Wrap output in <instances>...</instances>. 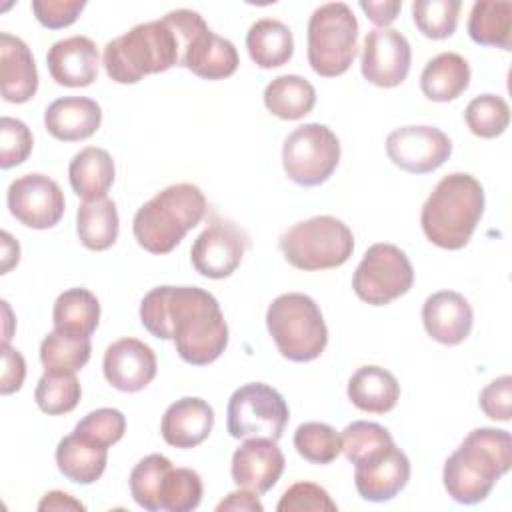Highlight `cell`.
<instances>
[{"instance_id": "1", "label": "cell", "mask_w": 512, "mask_h": 512, "mask_svg": "<svg viewBox=\"0 0 512 512\" xmlns=\"http://www.w3.org/2000/svg\"><path fill=\"white\" fill-rule=\"evenodd\" d=\"M142 326L160 340H174L178 356L194 366L220 358L228 324L218 300L198 286H158L140 302Z\"/></svg>"}, {"instance_id": "2", "label": "cell", "mask_w": 512, "mask_h": 512, "mask_svg": "<svg viewBox=\"0 0 512 512\" xmlns=\"http://www.w3.org/2000/svg\"><path fill=\"white\" fill-rule=\"evenodd\" d=\"M202 24L204 18L188 8L136 24L104 46L102 62L108 78L118 84H136L148 74L182 66L188 40Z\"/></svg>"}, {"instance_id": "3", "label": "cell", "mask_w": 512, "mask_h": 512, "mask_svg": "<svg viewBox=\"0 0 512 512\" xmlns=\"http://www.w3.org/2000/svg\"><path fill=\"white\" fill-rule=\"evenodd\" d=\"M512 466V436L498 428H474L444 462V488L460 504H478Z\"/></svg>"}, {"instance_id": "4", "label": "cell", "mask_w": 512, "mask_h": 512, "mask_svg": "<svg viewBox=\"0 0 512 512\" xmlns=\"http://www.w3.org/2000/svg\"><path fill=\"white\" fill-rule=\"evenodd\" d=\"M484 214V188L464 172L444 176L426 198L420 224L426 238L444 248L460 250L472 238Z\"/></svg>"}, {"instance_id": "5", "label": "cell", "mask_w": 512, "mask_h": 512, "mask_svg": "<svg viewBox=\"0 0 512 512\" xmlns=\"http://www.w3.org/2000/svg\"><path fill=\"white\" fill-rule=\"evenodd\" d=\"M206 210L208 202L198 186L188 182L166 186L134 214V238L152 254H168L200 224Z\"/></svg>"}, {"instance_id": "6", "label": "cell", "mask_w": 512, "mask_h": 512, "mask_svg": "<svg viewBox=\"0 0 512 512\" xmlns=\"http://www.w3.org/2000/svg\"><path fill=\"white\" fill-rule=\"evenodd\" d=\"M266 326L278 352L292 362L316 360L328 344L320 306L300 292L274 298L266 310Z\"/></svg>"}, {"instance_id": "7", "label": "cell", "mask_w": 512, "mask_h": 512, "mask_svg": "<svg viewBox=\"0 0 512 512\" xmlns=\"http://www.w3.org/2000/svg\"><path fill=\"white\" fill-rule=\"evenodd\" d=\"M358 20L344 2L318 6L308 20V64L324 78L344 74L356 58Z\"/></svg>"}, {"instance_id": "8", "label": "cell", "mask_w": 512, "mask_h": 512, "mask_svg": "<svg viewBox=\"0 0 512 512\" xmlns=\"http://www.w3.org/2000/svg\"><path fill=\"white\" fill-rule=\"evenodd\" d=\"M280 250L298 270L338 268L354 252L352 230L334 216H314L280 236Z\"/></svg>"}, {"instance_id": "9", "label": "cell", "mask_w": 512, "mask_h": 512, "mask_svg": "<svg viewBox=\"0 0 512 512\" xmlns=\"http://www.w3.org/2000/svg\"><path fill=\"white\" fill-rule=\"evenodd\" d=\"M340 162L338 136L324 124H302L294 128L282 146L286 176L304 188L326 182Z\"/></svg>"}, {"instance_id": "10", "label": "cell", "mask_w": 512, "mask_h": 512, "mask_svg": "<svg viewBox=\"0 0 512 512\" xmlns=\"http://www.w3.org/2000/svg\"><path fill=\"white\" fill-rule=\"evenodd\" d=\"M290 412L282 394L262 382H250L232 392L226 408V428L232 438L278 440Z\"/></svg>"}, {"instance_id": "11", "label": "cell", "mask_w": 512, "mask_h": 512, "mask_svg": "<svg viewBox=\"0 0 512 512\" xmlns=\"http://www.w3.org/2000/svg\"><path fill=\"white\" fill-rule=\"evenodd\" d=\"M414 282V268L404 250L394 244H372L352 276L356 296L372 306H384L404 296Z\"/></svg>"}, {"instance_id": "12", "label": "cell", "mask_w": 512, "mask_h": 512, "mask_svg": "<svg viewBox=\"0 0 512 512\" xmlns=\"http://www.w3.org/2000/svg\"><path fill=\"white\" fill-rule=\"evenodd\" d=\"M10 214L24 226L46 230L60 222L66 200L56 180L46 174L32 172L10 182L6 192Z\"/></svg>"}, {"instance_id": "13", "label": "cell", "mask_w": 512, "mask_h": 512, "mask_svg": "<svg viewBox=\"0 0 512 512\" xmlns=\"http://www.w3.org/2000/svg\"><path fill=\"white\" fill-rule=\"evenodd\" d=\"M250 246L248 234L230 220L216 218L206 226L190 248V260L198 274L220 280L228 278L242 262Z\"/></svg>"}, {"instance_id": "14", "label": "cell", "mask_w": 512, "mask_h": 512, "mask_svg": "<svg viewBox=\"0 0 512 512\" xmlns=\"http://www.w3.org/2000/svg\"><path fill=\"white\" fill-rule=\"evenodd\" d=\"M386 154L410 174H428L450 158L452 142L436 126H402L388 134Z\"/></svg>"}, {"instance_id": "15", "label": "cell", "mask_w": 512, "mask_h": 512, "mask_svg": "<svg viewBox=\"0 0 512 512\" xmlns=\"http://www.w3.org/2000/svg\"><path fill=\"white\" fill-rule=\"evenodd\" d=\"M412 50L408 38L396 28H372L362 46V76L380 88L402 84L410 72Z\"/></svg>"}, {"instance_id": "16", "label": "cell", "mask_w": 512, "mask_h": 512, "mask_svg": "<svg viewBox=\"0 0 512 512\" xmlns=\"http://www.w3.org/2000/svg\"><path fill=\"white\" fill-rule=\"evenodd\" d=\"M284 454L272 438H246V442L234 450L230 474L238 488L266 494L276 486L284 472Z\"/></svg>"}, {"instance_id": "17", "label": "cell", "mask_w": 512, "mask_h": 512, "mask_svg": "<svg viewBox=\"0 0 512 512\" xmlns=\"http://www.w3.org/2000/svg\"><path fill=\"white\" fill-rule=\"evenodd\" d=\"M410 480V460L396 446H388L378 454L354 464V484L358 494L370 502H388Z\"/></svg>"}, {"instance_id": "18", "label": "cell", "mask_w": 512, "mask_h": 512, "mask_svg": "<svg viewBox=\"0 0 512 512\" xmlns=\"http://www.w3.org/2000/svg\"><path fill=\"white\" fill-rule=\"evenodd\" d=\"M156 354L138 338H120L104 352L102 370L110 386L120 392H140L156 376Z\"/></svg>"}, {"instance_id": "19", "label": "cell", "mask_w": 512, "mask_h": 512, "mask_svg": "<svg viewBox=\"0 0 512 512\" xmlns=\"http://www.w3.org/2000/svg\"><path fill=\"white\" fill-rule=\"evenodd\" d=\"M422 322L428 336H432L436 342L456 346L468 338L474 312L460 292L440 290L424 300Z\"/></svg>"}, {"instance_id": "20", "label": "cell", "mask_w": 512, "mask_h": 512, "mask_svg": "<svg viewBox=\"0 0 512 512\" xmlns=\"http://www.w3.org/2000/svg\"><path fill=\"white\" fill-rule=\"evenodd\" d=\"M46 64L56 84L84 88L98 76V48L88 36H68L50 46Z\"/></svg>"}, {"instance_id": "21", "label": "cell", "mask_w": 512, "mask_h": 512, "mask_svg": "<svg viewBox=\"0 0 512 512\" xmlns=\"http://www.w3.org/2000/svg\"><path fill=\"white\" fill-rule=\"evenodd\" d=\"M214 426L212 406L196 396H184L172 402L160 422L166 444L174 448H194L202 444Z\"/></svg>"}, {"instance_id": "22", "label": "cell", "mask_w": 512, "mask_h": 512, "mask_svg": "<svg viewBox=\"0 0 512 512\" xmlns=\"http://www.w3.org/2000/svg\"><path fill=\"white\" fill-rule=\"evenodd\" d=\"M236 46L218 34H214L204 22L188 40L182 66L206 80H222L238 68Z\"/></svg>"}, {"instance_id": "23", "label": "cell", "mask_w": 512, "mask_h": 512, "mask_svg": "<svg viewBox=\"0 0 512 512\" xmlns=\"http://www.w3.org/2000/svg\"><path fill=\"white\" fill-rule=\"evenodd\" d=\"M2 98L12 104L28 102L38 90V70L24 40L8 32L0 34Z\"/></svg>"}, {"instance_id": "24", "label": "cell", "mask_w": 512, "mask_h": 512, "mask_svg": "<svg viewBox=\"0 0 512 512\" xmlns=\"http://www.w3.org/2000/svg\"><path fill=\"white\" fill-rule=\"evenodd\" d=\"M102 122V108L86 96H64L54 100L44 112L48 134L62 142H78L90 138Z\"/></svg>"}, {"instance_id": "25", "label": "cell", "mask_w": 512, "mask_h": 512, "mask_svg": "<svg viewBox=\"0 0 512 512\" xmlns=\"http://www.w3.org/2000/svg\"><path fill=\"white\" fill-rule=\"evenodd\" d=\"M108 462V448L78 434L64 436L56 446V464L64 478L76 484L96 482Z\"/></svg>"}, {"instance_id": "26", "label": "cell", "mask_w": 512, "mask_h": 512, "mask_svg": "<svg viewBox=\"0 0 512 512\" xmlns=\"http://www.w3.org/2000/svg\"><path fill=\"white\" fill-rule=\"evenodd\" d=\"M346 392L356 408L372 414H386L400 398V384L386 368L362 366L350 376Z\"/></svg>"}, {"instance_id": "27", "label": "cell", "mask_w": 512, "mask_h": 512, "mask_svg": "<svg viewBox=\"0 0 512 512\" xmlns=\"http://www.w3.org/2000/svg\"><path fill=\"white\" fill-rule=\"evenodd\" d=\"M114 160L104 148L86 146L74 154L68 166L70 186L84 200L106 198L114 182Z\"/></svg>"}, {"instance_id": "28", "label": "cell", "mask_w": 512, "mask_h": 512, "mask_svg": "<svg viewBox=\"0 0 512 512\" xmlns=\"http://www.w3.org/2000/svg\"><path fill=\"white\" fill-rule=\"evenodd\" d=\"M470 84V66L456 52H442L426 62L420 74V88L432 102L456 100Z\"/></svg>"}, {"instance_id": "29", "label": "cell", "mask_w": 512, "mask_h": 512, "mask_svg": "<svg viewBox=\"0 0 512 512\" xmlns=\"http://www.w3.org/2000/svg\"><path fill=\"white\" fill-rule=\"evenodd\" d=\"M246 48L260 68L284 66L294 54L292 30L276 18H260L246 34Z\"/></svg>"}, {"instance_id": "30", "label": "cell", "mask_w": 512, "mask_h": 512, "mask_svg": "<svg viewBox=\"0 0 512 512\" xmlns=\"http://www.w3.org/2000/svg\"><path fill=\"white\" fill-rule=\"evenodd\" d=\"M314 104V86L298 74L278 76L264 88V106L282 120H300L312 112Z\"/></svg>"}, {"instance_id": "31", "label": "cell", "mask_w": 512, "mask_h": 512, "mask_svg": "<svg viewBox=\"0 0 512 512\" xmlns=\"http://www.w3.org/2000/svg\"><path fill=\"white\" fill-rule=\"evenodd\" d=\"M118 210L114 200H84L76 214V232L88 250H108L118 238Z\"/></svg>"}, {"instance_id": "32", "label": "cell", "mask_w": 512, "mask_h": 512, "mask_svg": "<svg viewBox=\"0 0 512 512\" xmlns=\"http://www.w3.org/2000/svg\"><path fill=\"white\" fill-rule=\"evenodd\" d=\"M468 34L476 44L510 50L512 46V2H474L468 18Z\"/></svg>"}, {"instance_id": "33", "label": "cell", "mask_w": 512, "mask_h": 512, "mask_svg": "<svg viewBox=\"0 0 512 512\" xmlns=\"http://www.w3.org/2000/svg\"><path fill=\"white\" fill-rule=\"evenodd\" d=\"M100 320V302L88 288H70L64 290L52 310L54 328L76 334L90 336Z\"/></svg>"}, {"instance_id": "34", "label": "cell", "mask_w": 512, "mask_h": 512, "mask_svg": "<svg viewBox=\"0 0 512 512\" xmlns=\"http://www.w3.org/2000/svg\"><path fill=\"white\" fill-rule=\"evenodd\" d=\"M90 336H76L54 328L40 344V360L52 372H78L90 360Z\"/></svg>"}, {"instance_id": "35", "label": "cell", "mask_w": 512, "mask_h": 512, "mask_svg": "<svg viewBox=\"0 0 512 512\" xmlns=\"http://www.w3.org/2000/svg\"><path fill=\"white\" fill-rule=\"evenodd\" d=\"M82 396L80 382L74 372L46 370L36 384L34 400L38 408L50 416L72 412Z\"/></svg>"}, {"instance_id": "36", "label": "cell", "mask_w": 512, "mask_h": 512, "mask_svg": "<svg viewBox=\"0 0 512 512\" xmlns=\"http://www.w3.org/2000/svg\"><path fill=\"white\" fill-rule=\"evenodd\" d=\"M172 462L162 454H148L130 472V494L134 502L150 512L160 508V486Z\"/></svg>"}, {"instance_id": "37", "label": "cell", "mask_w": 512, "mask_h": 512, "mask_svg": "<svg viewBox=\"0 0 512 512\" xmlns=\"http://www.w3.org/2000/svg\"><path fill=\"white\" fill-rule=\"evenodd\" d=\"M294 448L312 464H330L342 452V438L330 424L304 422L294 432Z\"/></svg>"}, {"instance_id": "38", "label": "cell", "mask_w": 512, "mask_h": 512, "mask_svg": "<svg viewBox=\"0 0 512 512\" xmlns=\"http://www.w3.org/2000/svg\"><path fill=\"white\" fill-rule=\"evenodd\" d=\"M202 478L192 468H170L160 486V508L168 512H190L202 500Z\"/></svg>"}, {"instance_id": "39", "label": "cell", "mask_w": 512, "mask_h": 512, "mask_svg": "<svg viewBox=\"0 0 512 512\" xmlns=\"http://www.w3.org/2000/svg\"><path fill=\"white\" fill-rule=\"evenodd\" d=\"M464 120L474 136L496 138L508 128L510 108L506 100L496 94H480L468 102Z\"/></svg>"}, {"instance_id": "40", "label": "cell", "mask_w": 512, "mask_h": 512, "mask_svg": "<svg viewBox=\"0 0 512 512\" xmlns=\"http://www.w3.org/2000/svg\"><path fill=\"white\" fill-rule=\"evenodd\" d=\"M460 8V0H414L412 18L426 38L442 40L456 32Z\"/></svg>"}, {"instance_id": "41", "label": "cell", "mask_w": 512, "mask_h": 512, "mask_svg": "<svg viewBox=\"0 0 512 512\" xmlns=\"http://www.w3.org/2000/svg\"><path fill=\"white\" fill-rule=\"evenodd\" d=\"M340 438H342V452L352 464H358L394 444L392 434L384 426L368 420H356L348 424L342 430Z\"/></svg>"}, {"instance_id": "42", "label": "cell", "mask_w": 512, "mask_h": 512, "mask_svg": "<svg viewBox=\"0 0 512 512\" xmlns=\"http://www.w3.org/2000/svg\"><path fill=\"white\" fill-rule=\"evenodd\" d=\"M74 434L88 438L100 446H112L122 440L126 432V418L116 408H98L88 412L72 430Z\"/></svg>"}, {"instance_id": "43", "label": "cell", "mask_w": 512, "mask_h": 512, "mask_svg": "<svg viewBox=\"0 0 512 512\" xmlns=\"http://www.w3.org/2000/svg\"><path fill=\"white\" fill-rule=\"evenodd\" d=\"M32 144H34L32 132L22 120L2 116V120H0V166L4 170L22 164L28 158V154L32 152Z\"/></svg>"}, {"instance_id": "44", "label": "cell", "mask_w": 512, "mask_h": 512, "mask_svg": "<svg viewBox=\"0 0 512 512\" xmlns=\"http://www.w3.org/2000/svg\"><path fill=\"white\" fill-rule=\"evenodd\" d=\"M278 512H336L338 506L330 494L314 482L292 484L276 504Z\"/></svg>"}, {"instance_id": "45", "label": "cell", "mask_w": 512, "mask_h": 512, "mask_svg": "<svg viewBox=\"0 0 512 512\" xmlns=\"http://www.w3.org/2000/svg\"><path fill=\"white\" fill-rule=\"evenodd\" d=\"M84 8H86L84 0H34L32 2V12L36 20L50 30H58L74 24Z\"/></svg>"}, {"instance_id": "46", "label": "cell", "mask_w": 512, "mask_h": 512, "mask_svg": "<svg viewBox=\"0 0 512 512\" xmlns=\"http://www.w3.org/2000/svg\"><path fill=\"white\" fill-rule=\"evenodd\" d=\"M482 412L500 422H508L512 416V378L508 374L486 384L478 396Z\"/></svg>"}, {"instance_id": "47", "label": "cell", "mask_w": 512, "mask_h": 512, "mask_svg": "<svg viewBox=\"0 0 512 512\" xmlns=\"http://www.w3.org/2000/svg\"><path fill=\"white\" fill-rule=\"evenodd\" d=\"M26 378L24 356L10 344H2V374H0V392L12 394L22 388Z\"/></svg>"}, {"instance_id": "48", "label": "cell", "mask_w": 512, "mask_h": 512, "mask_svg": "<svg viewBox=\"0 0 512 512\" xmlns=\"http://www.w3.org/2000/svg\"><path fill=\"white\" fill-rule=\"evenodd\" d=\"M218 512H224V510H234V512H262L264 506L262 502L258 500V494L254 490H248V488H240V490H234L230 492L218 506H216Z\"/></svg>"}, {"instance_id": "49", "label": "cell", "mask_w": 512, "mask_h": 512, "mask_svg": "<svg viewBox=\"0 0 512 512\" xmlns=\"http://www.w3.org/2000/svg\"><path fill=\"white\" fill-rule=\"evenodd\" d=\"M360 8L366 12V16L380 28H386L390 22L396 20L398 12L402 10L400 0H390V2H372V0H362Z\"/></svg>"}, {"instance_id": "50", "label": "cell", "mask_w": 512, "mask_h": 512, "mask_svg": "<svg viewBox=\"0 0 512 512\" xmlns=\"http://www.w3.org/2000/svg\"><path fill=\"white\" fill-rule=\"evenodd\" d=\"M86 506L76 500L74 496L62 492V490H52L48 494L42 496V500L38 502V510L40 512H48V510H84Z\"/></svg>"}, {"instance_id": "51", "label": "cell", "mask_w": 512, "mask_h": 512, "mask_svg": "<svg viewBox=\"0 0 512 512\" xmlns=\"http://www.w3.org/2000/svg\"><path fill=\"white\" fill-rule=\"evenodd\" d=\"M18 260H20L18 242L8 232H2V274H6L14 264H18Z\"/></svg>"}]
</instances>
